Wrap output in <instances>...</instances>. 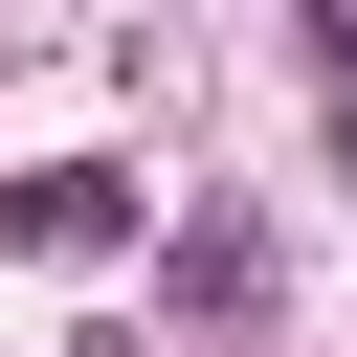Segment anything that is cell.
<instances>
[{"instance_id": "6da1fadb", "label": "cell", "mask_w": 357, "mask_h": 357, "mask_svg": "<svg viewBox=\"0 0 357 357\" xmlns=\"http://www.w3.org/2000/svg\"><path fill=\"white\" fill-rule=\"evenodd\" d=\"M178 312H201V335H245V312H268V223H245V201H201V223H178Z\"/></svg>"}, {"instance_id": "7a4b0ae2", "label": "cell", "mask_w": 357, "mask_h": 357, "mask_svg": "<svg viewBox=\"0 0 357 357\" xmlns=\"http://www.w3.org/2000/svg\"><path fill=\"white\" fill-rule=\"evenodd\" d=\"M0 245H45V268H89V245H134V201H112V178H0Z\"/></svg>"}, {"instance_id": "3957f363", "label": "cell", "mask_w": 357, "mask_h": 357, "mask_svg": "<svg viewBox=\"0 0 357 357\" xmlns=\"http://www.w3.org/2000/svg\"><path fill=\"white\" fill-rule=\"evenodd\" d=\"M312 45H335V67H357V0H312Z\"/></svg>"}]
</instances>
